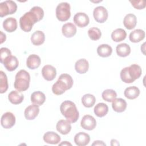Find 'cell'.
<instances>
[{
    "instance_id": "cell-4",
    "label": "cell",
    "mask_w": 146,
    "mask_h": 146,
    "mask_svg": "<svg viewBox=\"0 0 146 146\" xmlns=\"http://www.w3.org/2000/svg\"><path fill=\"white\" fill-rule=\"evenodd\" d=\"M30 82V75L29 73L25 70H21L15 75L14 87L18 91H25L29 88Z\"/></svg>"
},
{
    "instance_id": "cell-38",
    "label": "cell",
    "mask_w": 146,
    "mask_h": 146,
    "mask_svg": "<svg viewBox=\"0 0 146 146\" xmlns=\"http://www.w3.org/2000/svg\"><path fill=\"white\" fill-rule=\"evenodd\" d=\"M1 54H0V61L1 63H2L3 60L9 56L11 55V52L10 50L6 47H2L0 49Z\"/></svg>"
},
{
    "instance_id": "cell-29",
    "label": "cell",
    "mask_w": 146,
    "mask_h": 146,
    "mask_svg": "<svg viewBox=\"0 0 146 146\" xmlns=\"http://www.w3.org/2000/svg\"><path fill=\"white\" fill-rule=\"evenodd\" d=\"M116 51L118 56L120 57H125L129 55L131 53V47L127 43H120L117 45Z\"/></svg>"
},
{
    "instance_id": "cell-31",
    "label": "cell",
    "mask_w": 146,
    "mask_h": 146,
    "mask_svg": "<svg viewBox=\"0 0 146 146\" xmlns=\"http://www.w3.org/2000/svg\"><path fill=\"white\" fill-rule=\"evenodd\" d=\"M112 52V47L107 44H102L99 45L97 48L98 54L103 58L110 56Z\"/></svg>"
},
{
    "instance_id": "cell-22",
    "label": "cell",
    "mask_w": 146,
    "mask_h": 146,
    "mask_svg": "<svg viewBox=\"0 0 146 146\" xmlns=\"http://www.w3.org/2000/svg\"><path fill=\"white\" fill-rule=\"evenodd\" d=\"M127 102L122 98H116L112 101V107L113 111L117 112H123L127 108Z\"/></svg>"
},
{
    "instance_id": "cell-40",
    "label": "cell",
    "mask_w": 146,
    "mask_h": 146,
    "mask_svg": "<svg viewBox=\"0 0 146 146\" xmlns=\"http://www.w3.org/2000/svg\"><path fill=\"white\" fill-rule=\"evenodd\" d=\"M92 145H106V144L103 141L96 140V141H95L92 144Z\"/></svg>"
},
{
    "instance_id": "cell-20",
    "label": "cell",
    "mask_w": 146,
    "mask_h": 146,
    "mask_svg": "<svg viewBox=\"0 0 146 146\" xmlns=\"http://www.w3.org/2000/svg\"><path fill=\"white\" fill-rule=\"evenodd\" d=\"M137 18L135 15L133 14H127L123 20L124 26L128 30H132L134 29L136 25Z\"/></svg>"
},
{
    "instance_id": "cell-14",
    "label": "cell",
    "mask_w": 146,
    "mask_h": 146,
    "mask_svg": "<svg viewBox=\"0 0 146 146\" xmlns=\"http://www.w3.org/2000/svg\"><path fill=\"white\" fill-rule=\"evenodd\" d=\"M74 142L78 146H85L90 141V136L84 132H79L74 136Z\"/></svg>"
},
{
    "instance_id": "cell-5",
    "label": "cell",
    "mask_w": 146,
    "mask_h": 146,
    "mask_svg": "<svg viewBox=\"0 0 146 146\" xmlns=\"http://www.w3.org/2000/svg\"><path fill=\"white\" fill-rule=\"evenodd\" d=\"M70 5L67 2H61L56 8V17L62 22L67 21L71 17Z\"/></svg>"
},
{
    "instance_id": "cell-43",
    "label": "cell",
    "mask_w": 146,
    "mask_h": 146,
    "mask_svg": "<svg viewBox=\"0 0 146 146\" xmlns=\"http://www.w3.org/2000/svg\"><path fill=\"white\" fill-rule=\"evenodd\" d=\"M59 145H72V144L70 143H69L67 141H64L61 143L60 144H59Z\"/></svg>"
},
{
    "instance_id": "cell-39",
    "label": "cell",
    "mask_w": 146,
    "mask_h": 146,
    "mask_svg": "<svg viewBox=\"0 0 146 146\" xmlns=\"http://www.w3.org/2000/svg\"><path fill=\"white\" fill-rule=\"evenodd\" d=\"M132 5L137 10L143 9L145 7V2L144 1H130Z\"/></svg>"
},
{
    "instance_id": "cell-24",
    "label": "cell",
    "mask_w": 146,
    "mask_h": 146,
    "mask_svg": "<svg viewBox=\"0 0 146 146\" xmlns=\"http://www.w3.org/2000/svg\"><path fill=\"white\" fill-rule=\"evenodd\" d=\"M128 74L132 80L134 81L139 78L141 75L142 70L140 66L136 64H132L128 67Z\"/></svg>"
},
{
    "instance_id": "cell-35",
    "label": "cell",
    "mask_w": 146,
    "mask_h": 146,
    "mask_svg": "<svg viewBox=\"0 0 146 146\" xmlns=\"http://www.w3.org/2000/svg\"><path fill=\"white\" fill-rule=\"evenodd\" d=\"M8 89L7 77L6 74L2 71H0V93L5 92Z\"/></svg>"
},
{
    "instance_id": "cell-6",
    "label": "cell",
    "mask_w": 146,
    "mask_h": 146,
    "mask_svg": "<svg viewBox=\"0 0 146 146\" xmlns=\"http://www.w3.org/2000/svg\"><path fill=\"white\" fill-rule=\"evenodd\" d=\"M17 5L13 1L8 0L0 3V17H3L9 14H13L16 12Z\"/></svg>"
},
{
    "instance_id": "cell-17",
    "label": "cell",
    "mask_w": 146,
    "mask_h": 146,
    "mask_svg": "<svg viewBox=\"0 0 146 146\" xmlns=\"http://www.w3.org/2000/svg\"><path fill=\"white\" fill-rule=\"evenodd\" d=\"M41 63L40 57L36 54L30 55L26 60L27 67L31 70H34L39 67Z\"/></svg>"
},
{
    "instance_id": "cell-9",
    "label": "cell",
    "mask_w": 146,
    "mask_h": 146,
    "mask_svg": "<svg viewBox=\"0 0 146 146\" xmlns=\"http://www.w3.org/2000/svg\"><path fill=\"white\" fill-rule=\"evenodd\" d=\"M80 125L84 129L91 131L95 128L96 125V121L92 116L86 115L81 120Z\"/></svg>"
},
{
    "instance_id": "cell-41",
    "label": "cell",
    "mask_w": 146,
    "mask_h": 146,
    "mask_svg": "<svg viewBox=\"0 0 146 146\" xmlns=\"http://www.w3.org/2000/svg\"><path fill=\"white\" fill-rule=\"evenodd\" d=\"M0 33H1V44H2L3 42H4L6 40V34L3 33L2 31H0Z\"/></svg>"
},
{
    "instance_id": "cell-13",
    "label": "cell",
    "mask_w": 146,
    "mask_h": 146,
    "mask_svg": "<svg viewBox=\"0 0 146 146\" xmlns=\"http://www.w3.org/2000/svg\"><path fill=\"white\" fill-rule=\"evenodd\" d=\"M39 112V106L33 104L26 108L24 112V115L27 120H33L38 116Z\"/></svg>"
},
{
    "instance_id": "cell-27",
    "label": "cell",
    "mask_w": 146,
    "mask_h": 146,
    "mask_svg": "<svg viewBox=\"0 0 146 146\" xmlns=\"http://www.w3.org/2000/svg\"><path fill=\"white\" fill-rule=\"evenodd\" d=\"M145 32L141 29H136L132 31L129 35V39L133 43H137L145 38Z\"/></svg>"
},
{
    "instance_id": "cell-8",
    "label": "cell",
    "mask_w": 146,
    "mask_h": 146,
    "mask_svg": "<svg viewBox=\"0 0 146 146\" xmlns=\"http://www.w3.org/2000/svg\"><path fill=\"white\" fill-rule=\"evenodd\" d=\"M15 123V117L11 112H6L1 116V124L5 129H9L13 127Z\"/></svg>"
},
{
    "instance_id": "cell-32",
    "label": "cell",
    "mask_w": 146,
    "mask_h": 146,
    "mask_svg": "<svg viewBox=\"0 0 146 146\" xmlns=\"http://www.w3.org/2000/svg\"><path fill=\"white\" fill-rule=\"evenodd\" d=\"M127 36V33L125 31L121 28L117 29L112 31L111 34L112 39L116 42H121L125 39Z\"/></svg>"
},
{
    "instance_id": "cell-21",
    "label": "cell",
    "mask_w": 146,
    "mask_h": 146,
    "mask_svg": "<svg viewBox=\"0 0 146 146\" xmlns=\"http://www.w3.org/2000/svg\"><path fill=\"white\" fill-rule=\"evenodd\" d=\"M89 68L88 62L85 59H80L77 60L75 64L76 71L80 74L86 73Z\"/></svg>"
},
{
    "instance_id": "cell-34",
    "label": "cell",
    "mask_w": 146,
    "mask_h": 146,
    "mask_svg": "<svg viewBox=\"0 0 146 146\" xmlns=\"http://www.w3.org/2000/svg\"><path fill=\"white\" fill-rule=\"evenodd\" d=\"M102 96L104 100L108 102H112L116 98L117 94L113 90L107 89L102 92Z\"/></svg>"
},
{
    "instance_id": "cell-26",
    "label": "cell",
    "mask_w": 146,
    "mask_h": 146,
    "mask_svg": "<svg viewBox=\"0 0 146 146\" xmlns=\"http://www.w3.org/2000/svg\"><path fill=\"white\" fill-rule=\"evenodd\" d=\"M45 40V35L42 31H35L31 36V41L34 45L39 46L44 43Z\"/></svg>"
},
{
    "instance_id": "cell-10",
    "label": "cell",
    "mask_w": 146,
    "mask_h": 146,
    "mask_svg": "<svg viewBox=\"0 0 146 146\" xmlns=\"http://www.w3.org/2000/svg\"><path fill=\"white\" fill-rule=\"evenodd\" d=\"M42 74L44 79L51 81L55 79L56 75V68L50 64L45 65L42 69Z\"/></svg>"
},
{
    "instance_id": "cell-37",
    "label": "cell",
    "mask_w": 146,
    "mask_h": 146,
    "mask_svg": "<svg viewBox=\"0 0 146 146\" xmlns=\"http://www.w3.org/2000/svg\"><path fill=\"white\" fill-rule=\"evenodd\" d=\"M120 78L121 80L125 83H132L134 82L130 77L128 72V67H124L120 71Z\"/></svg>"
},
{
    "instance_id": "cell-36",
    "label": "cell",
    "mask_w": 146,
    "mask_h": 146,
    "mask_svg": "<svg viewBox=\"0 0 146 146\" xmlns=\"http://www.w3.org/2000/svg\"><path fill=\"white\" fill-rule=\"evenodd\" d=\"M88 35L91 40H97L100 38L102 36V32L99 28L93 27L88 29Z\"/></svg>"
},
{
    "instance_id": "cell-15",
    "label": "cell",
    "mask_w": 146,
    "mask_h": 146,
    "mask_svg": "<svg viewBox=\"0 0 146 146\" xmlns=\"http://www.w3.org/2000/svg\"><path fill=\"white\" fill-rule=\"evenodd\" d=\"M63 35L66 38H71L76 33V27L74 24L68 22L64 24L62 27Z\"/></svg>"
},
{
    "instance_id": "cell-3",
    "label": "cell",
    "mask_w": 146,
    "mask_h": 146,
    "mask_svg": "<svg viewBox=\"0 0 146 146\" xmlns=\"http://www.w3.org/2000/svg\"><path fill=\"white\" fill-rule=\"evenodd\" d=\"M73 86V79L67 74H61L58 80L52 85V91L56 95L63 94L66 90L70 89Z\"/></svg>"
},
{
    "instance_id": "cell-33",
    "label": "cell",
    "mask_w": 146,
    "mask_h": 146,
    "mask_svg": "<svg viewBox=\"0 0 146 146\" xmlns=\"http://www.w3.org/2000/svg\"><path fill=\"white\" fill-rule=\"evenodd\" d=\"M96 99L95 96L90 94L84 95L82 98V103L83 105L87 108L92 107L95 103Z\"/></svg>"
},
{
    "instance_id": "cell-25",
    "label": "cell",
    "mask_w": 146,
    "mask_h": 146,
    "mask_svg": "<svg viewBox=\"0 0 146 146\" xmlns=\"http://www.w3.org/2000/svg\"><path fill=\"white\" fill-rule=\"evenodd\" d=\"M9 100L13 104H18L24 99L23 95L18 91H12L8 95Z\"/></svg>"
},
{
    "instance_id": "cell-19",
    "label": "cell",
    "mask_w": 146,
    "mask_h": 146,
    "mask_svg": "<svg viewBox=\"0 0 146 146\" xmlns=\"http://www.w3.org/2000/svg\"><path fill=\"white\" fill-rule=\"evenodd\" d=\"M45 100L46 96L41 91H35L31 95V102L34 104L40 106L44 103Z\"/></svg>"
},
{
    "instance_id": "cell-30",
    "label": "cell",
    "mask_w": 146,
    "mask_h": 146,
    "mask_svg": "<svg viewBox=\"0 0 146 146\" xmlns=\"http://www.w3.org/2000/svg\"><path fill=\"white\" fill-rule=\"evenodd\" d=\"M94 111L98 117H102L107 114L108 112V107L104 103H99L95 106Z\"/></svg>"
},
{
    "instance_id": "cell-12",
    "label": "cell",
    "mask_w": 146,
    "mask_h": 146,
    "mask_svg": "<svg viewBox=\"0 0 146 146\" xmlns=\"http://www.w3.org/2000/svg\"><path fill=\"white\" fill-rule=\"evenodd\" d=\"M9 71H13L15 70L19 66V62L16 56L13 55H10L7 56L2 63Z\"/></svg>"
},
{
    "instance_id": "cell-28",
    "label": "cell",
    "mask_w": 146,
    "mask_h": 146,
    "mask_svg": "<svg viewBox=\"0 0 146 146\" xmlns=\"http://www.w3.org/2000/svg\"><path fill=\"white\" fill-rule=\"evenodd\" d=\"M140 90L136 86H130L126 88L124 92V95L125 98L128 99H135L139 96Z\"/></svg>"
},
{
    "instance_id": "cell-11",
    "label": "cell",
    "mask_w": 146,
    "mask_h": 146,
    "mask_svg": "<svg viewBox=\"0 0 146 146\" xmlns=\"http://www.w3.org/2000/svg\"><path fill=\"white\" fill-rule=\"evenodd\" d=\"M74 22L75 24L79 27H84L87 26L89 22L90 19L88 16L84 13H77L74 17Z\"/></svg>"
},
{
    "instance_id": "cell-1",
    "label": "cell",
    "mask_w": 146,
    "mask_h": 146,
    "mask_svg": "<svg viewBox=\"0 0 146 146\" xmlns=\"http://www.w3.org/2000/svg\"><path fill=\"white\" fill-rule=\"evenodd\" d=\"M44 17V11L39 6H34L28 12L25 13L19 19L21 29L25 31L31 30L33 25L37 22L42 20Z\"/></svg>"
},
{
    "instance_id": "cell-23",
    "label": "cell",
    "mask_w": 146,
    "mask_h": 146,
    "mask_svg": "<svg viewBox=\"0 0 146 146\" xmlns=\"http://www.w3.org/2000/svg\"><path fill=\"white\" fill-rule=\"evenodd\" d=\"M3 27L9 33L13 32L17 28V21L13 17L7 18L3 22Z\"/></svg>"
},
{
    "instance_id": "cell-7",
    "label": "cell",
    "mask_w": 146,
    "mask_h": 146,
    "mask_svg": "<svg viewBox=\"0 0 146 146\" xmlns=\"http://www.w3.org/2000/svg\"><path fill=\"white\" fill-rule=\"evenodd\" d=\"M93 15L96 22L99 23H103L108 18V11L104 6H99L94 9L93 11Z\"/></svg>"
},
{
    "instance_id": "cell-42",
    "label": "cell",
    "mask_w": 146,
    "mask_h": 146,
    "mask_svg": "<svg viewBox=\"0 0 146 146\" xmlns=\"http://www.w3.org/2000/svg\"><path fill=\"white\" fill-rule=\"evenodd\" d=\"M111 145H119L120 144L117 140L116 139H112L111 140Z\"/></svg>"
},
{
    "instance_id": "cell-16",
    "label": "cell",
    "mask_w": 146,
    "mask_h": 146,
    "mask_svg": "<svg viewBox=\"0 0 146 146\" xmlns=\"http://www.w3.org/2000/svg\"><path fill=\"white\" fill-rule=\"evenodd\" d=\"M44 142L51 144H58L60 141V136L52 131L46 132L43 137Z\"/></svg>"
},
{
    "instance_id": "cell-2",
    "label": "cell",
    "mask_w": 146,
    "mask_h": 146,
    "mask_svg": "<svg viewBox=\"0 0 146 146\" xmlns=\"http://www.w3.org/2000/svg\"><path fill=\"white\" fill-rule=\"evenodd\" d=\"M61 113L70 123H75L79 119V113L75 104L70 100L62 103L60 106Z\"/></svg>"
},
{
    "instance_id": "cell-18",
    "label": "cell",
    "mask_w": 146,
    "mask_h": 146,
    "mask_svg": "<svg viewBox=\"0 0 146 146\" xmlns=\"http://www.w3.org/2000/svg\"><path fill=\"white\" fill-rule=\"evenodd\" d=\"M56 130L62 135L68 134L71 129L70 123L67 120H60L58 121L56 125Z\"/></svg>"
}]
</instances>
